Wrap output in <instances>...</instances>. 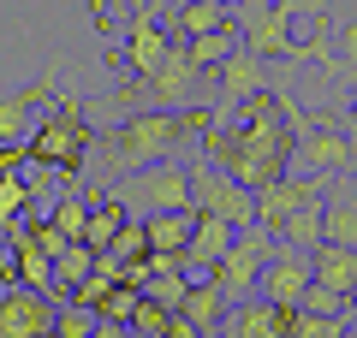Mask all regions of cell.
I'll use <instances>...</instances> for the list:
<instances>
[{"label": "cell", "instance_id": "cell-1", "mask_svg": "<svg viewBox=\"0 0 357 338\" xmlns=\"http://www.w3.org/2000/svg\"><path fill=\"white\" fill-rule=\"evenodd\" d=\"M203 149L215 166H227L244 190H262L274 178L292 172L298 125H292V95H250L238 113H215V125L203 131Z\"/></svg>", "mask_w": 357, "mask_h": 338}, {"label": "cell", "instance_id": "cell-2", "mask_svg": "<svg viewBox=\"0 0 357 338\" xmlns=\"http://www.w3.org/2000/svg\"><path fill=\"white\" fill-rule=\"evenodd\" d=\"M208 125H215L208 107H143V113H131L126 125L107 131L102 161H107V172L131 178V172H143V166L173 161V154L185 149L191 137H203Z\"/></svg>", "mask_w": 357, "mask_h": 338}, {"label": "cell", "instance_id": "cell-3", "mask_svg": "<svg viewBox=\"0 0 357 338\" xmlns=\"http://www.w3.org/2000/svg\"><path fill=\"white\" fill-rule=\"evenodd\" d=\"M292 30H298V0H238L244 54H256V60H280V65L316 60L328 77H340V65H333V54H328V36H321L328 24H321L310 42H298Z\"/></svg>", "mask_w": 357, "mask_h": 338}, {"label": "cell", "instance_id": "cell-4", "mask_svg": "<svg viewBox=\"0 0 357 338\" xmlns=\"http://www.w3.org/2000/svg\"><path fill=\"white\" fill-rule=\"evenodd\" d=\"M292 125H298V149H292L298 178H357V137L351 131H340L321 113H298V101H292Z\"/></svg>", "mask_w": 357, "mask_h": 338}, {"label": "cell", "instance_id": "cell-5", "mask_svg": "<svg viewBox=\"0 0 357 338\" xmlns=\"http://www.w3.org/2000/svg\"><path fill=\"white\" fill-rule=\"evenodd\" d=\"M24 149H30V161H36V166H48V172H60L66 184H72V178L84 172V161H89V125H84V107H77V101H60L54 113H42L36 125H30Z\"/></svg>", "mask_w": 357, "mask_h": 338}, {"label": "cell", "instance_id": "cell-6", "mask_svg": "<svg viewBox=\"0 0 357 338\" xmlns=\"http://www.w3.org/2000/svg\"><path fill=\"white\" fill-rule=\"evenodd\" d=\"M114 196L126 202L137 220H149V214H185V208H197L191 166H178V161H161V166H143V172L119 178Z\"/></svg>", "mask_w": 357, "mask_h": 338}, {"label": "cell", "instance_id": "cell-7", "mask_svg": "<svg viewBox=\"0 0 357 338\" xmlns=\"http://www.w3.org/2000/svg\"><path fill=\"white\" fill-rule=\"evenodd\" d=\"M274 250H280V238H274L268 225H244V232H238V243H232V250L220 255V267H215L220 297H227V303L256 297V279H262V267L274 261Z\"/></svg>", "mask_w": 357, "mask_h": 338}, {"label": "cell", "instance_id": "cell-8", "mask_svg": "<svg viewBox=\"0 0 357 338\" xmlns=\"http://www.w3.org/2000/svg\"><path fill=\"white\" fill-rule=\"evenodd\" d=\"M191 184H197V214H215V220L238 225V232H244V225H256V190H244L227 166L197 161L191 166Z\"/></svg>", "mask_w": 357, "mask_h": 338}, {"label": "cell", "instance_id": "cell-9", "mask_svg": "<svg viewBox=\"0 0 357 338\" xmlns=\"http://www.w3.org/2000/svg\"><path fill=\"white\" fill-rule=\"evenodd\" d=\"M54 321H60V297L0 285V338H54Z\"/></svg>", "mask_w": 357, "mask_h": 338}, {"label": "cell", "instance_id": "cell-10", "mask_svg": "<svg viewBox=\"0 0 357 338\" xmlns=\"http://www.w3.org/2000/svg\"><path fill=\"white\" fill-rule=\"evenodd\" d=\"M310 285H316V267H310V255L292 250V243H280V250H274V261L262 267V279H256V297L280 303V309H298Z\"/></svg>", "mask_w": 357, "mask_h": 338}, {"label": "cell", "instance_id": "cell-11", "mask_svg": "<svg viewBox=\"0 0 357 338\" xmlns=\"http://www.w3.org/2000/svg\"><path fill=\"white\" fill-rule=\"evenodd\" d=\"M328 184H333V178H298V172L274 178V184H262V190H256V225H268V232L280 238V225L292 220L310 196H321Z\"/></svg>", "mask_w": 357, "mask_h": 338}, {"label": "cell", "instance_id": "cell-12", "mask_svg": "<svg viewBox=\"0 0 357 338\" xmlns=\"http://www.w3.org/2000/svg\"><path fill=\"white\" fill-rule=\"evenodd\" d=\"M197 65H191V54H185V42H173V54L161 60V72H149L143 77V101L149 107H197Z\"/></svg>", "mask_w": 357, "mask_h": 338}, {"label": "cell", "instance_id": "cell-13", "mask_svg": "<svg viewBox=\"0 0 357 338\" xmlns=\"http://www.w3.org/2000/svg\"><path fill=\"white\" fill-rule=\"evenodd\" d=\"M286 332H292V309H280L268 297L232 303L227 321H220V338H286Z\"/></svg>", "mask_w": 357, "mask_h": 338}, {"label": "cell", "instance_id": "cell-14", "mask_svg": "<svg viewBox=\"0 0 357 338\" xmlns=\"http://www.w3.org/2000/svg\"><path fill=\"white\" fill-rule=\"evenodd\" d=\"M238 243V225H227V220H215V214H197V232H191V250H185V273H191V285L197 279H215V267H220V255Z\"/></svg>", "mask_w": 357, "mask_h": 338}, {"label": "cell", "instance_id": "cell-15", "mask_svg": "<svg viewBox=\"0 0 357 338\" xmlns=\"http://www.w3.org/2000/svg\"><path fill=\"white\" fill-rule=\"evenodd\" d=\"M48 101H54V72L36 77L30 89H18V95H6V101H0V143H24Z\"/></svg>", "mask_w": 357, "mask_h": 338}, {"label": "cell", "instance_id": "cell-16", "mask_svg": "<svg viewBox=\"0 0 357 338\" xmlns=\"http://www.w3.org/2000/svg\"><path fill=\"white\" fill-rule=\"evenodd\" d=\"M167 54H173V36L155 24V13H137V18H131V30H126V65L137 77H149V72H161Z\"/></svg>", "mask_w": 357, "mask_h": 338}, {"label": "cell", "instance_id": "cell-17", "mask_svg": "<svg viewBox=\"0 0 357 338\" xmlns=\"http://www.w3.org/2000/svg\"><path fill=\"white\" fill-rule=\"evenodd\" d=\"M321 243L357 250V178H340L333 196L321 202Z\"/></svg>", "mask_w": 357, "mask_h": 338}, {"label": "cell", "instance_id": "cell-18", "mask_svg": "<svg viewBox=\"0 0 357 338\" xmlns=\"http://www.w3.org/2000/svg\"><path fill=\"white\" fill-rule=\"evenodd\" d=\"M262 65H268V60H256V54L238 48L220 72H208V77H220V113H238L250 95H262Z\"/></svg>", "mask_w": 357, "mask_h": 338}, {"label": "cell", "instance_id": "cell-19", "mask_svg": "<svg viewBox=\"0 0 357 338\" xmlns=\"http://www.w3.org/2000/svg\"><path fill=\"white\" fill-rule=\"evenodd\" d=\"M126 220H131V208L114 196V190H107V196H89V232H84V243H89L96 255H107Z\"/></svg>", "mask_w": 357, "mask_h": 338}, {"label": "cell", "instance_id": "cell-20", "mask_svg": "<svg viewBox=\"0 0 357 338\" xmlns=\"http://www.w3.org/2000/svg\"><path fill=\"white\" fill-rule=\"evenodd\" d=\"M310 267H316V285L340 291V297H357V250H340V243H321V250L310 255Z\"/></svg>", "mask_w": 357, "mask_h": 338}, {"label": "cell", "instance_id": "cell-21", "mask_svg": "<svg viewBox=\"0 0 357 338\" xmlns=\"http://www.w3.org/2000/svg\"><path fill=\"white\" fill-rule=\"evenodd\" d=\"M149 250H161V255H185L191 250V232H197V208H185V214H149Z\"/></svg>", "mask_w": 357, "mask_h": 338}, {"label": "cell", "instance_id": "cell-22", "mask_svg": "<svg viewBox=\"0 0 357 338\" xmlns=\"http://www.w3.org/2000/svg\"><path fill=\"white\" fill-rule=\"evenodd\" d=\"M238 48H244L238 24H227V30H208V36H191V42H185V54H191V65H197V72H220V65H227Z\"/></svg>", "mask_w": 357, "mask_h": 338}, {"label": "cell", "instance_id": "cell-23", "mask_svg": "<svg viewBox=\"0 0 357 338\" xmlns=\"http://www.w3.org/2000/svg\"><path fill=\"white\" fill-rule=\"evenodd\" d=\"M227 309H232V303L220 297V285H215V279H197V285H191V297H185V309H178V314H185V321H197L203 332H220Z\"/></svg>", "mask_w": 357, "mask_h": 338}, {"label": "cell", "instance_id": "cell-24", "mask_svg": "<svg viewBox=\"0 0 357 338\" xmlns=\"http://www.w3.org/2000/svg\"><path fill=\"white\" fill-rule=\"evenodd\" d=\"M321 202H328V190H321V196H310L304 208L280 225V243H292V250H304V255L321 250Z\"/></svg>", "mask_w": 357, "mask_h": 338}, {"label": "cell", "instance_id": "cell-25", "mask_svg": "<svg viewBox=\"0 0 357 338\" xmlns=\"http://www.w3.org/2000/svg\"><path fill=\"white\" fill-rule=\"evenodd\" d=\"M227 0H178L173 13V30H185V42L191 36H208V30H227Z\"/></svg>", "mask_w": 357, "mask_h": 338}, {"label": "cell", "instance_id": "cell-26", "mask_svg": "<svg viewBox=\"0 0 357 338\" xmlns=\"http://www.w3.org/2000/svg\"><path fill=\"white\" fill-rule=\"evenodd\" d=\"M96 273V250L89 243H72V250L54 261V297H77V285Z\"/></svg>", "mask_w": 357, "mask_h": 338}, {"label": "cell", "instance_id": "cell-27", "mask_svg": "<svg viewBox=\"0 0 357 338\" xmlns=\"http://www.w3.org/2000/svg\"><path fill=\"white\" fill-rule=\"evenodd\" d=\"M54 225H60L72 243H84V232H89V196H77V190L66 184V196L54 202Z\"/></svg>", "mask_w": 357, "mask_h": 338}, {"label": "cell", "instance_id": "cell-28", "mask_svg": "<svg viewBox=\"0 0 357 338\" xmlns=\"http://www.w3.org/2000/svg\"><path fill=\"white\" fill-rule=\"evenodd\" d=\"M143 297L161 303V309H185V297H191V273H149V285H143Z\"/></svg>", "mask_w": 357, "mask_h": 338}, {"label": "cell", "instance_id": "cell-29", "mask_svg": "<svg viewBox=\"0 0 357 338\" xmlns=\"http://www.w3.org/2000/svg\"><path fill=\"white\" fill-rule=\"evenodd\" d=\"M137 303H143V291H137V285H114L102 303H96V321H119V326H131Z\"/></svg>", "mask_w": 357, "mask_h": 338}, {"label": "cell", "instance_id": "cell-30", "mask_svg": "<svg viewBox=\"0 0 357 338\" xmlns=\"http://www.w3.org/2000/svg\"><path fill=\"white\" fill-rule=\"evenodd\" d=\"M107 255H114V261H143V255H149V225L131 214V220L119 225V238H114V250H107Z\"/></svg>", "mask_w": 357, "mask_h": 338}, {"label": "cell", "instance_id": "cell-31", "mask_svg": "<svg viewBox=\"0 0 357 338\" xmlns=\"http://www.w3.org/2000/svg\"><path fill=\"white\" fill-rule=\"evenodd\" d=\"M286 338H345V321L340 314H304V309H292V332Z\"/></svg>", "mask_w": 357, "mask_h": 338}, {"label": "cell", "instance_id": "cell-32", "mask_svg": "<svg viewBox=\"0 0 357 338\" xmlns=\"http://www.w3.org/2000/svg\"><path fill=\"white\" fill-rule=\"evenodd\" d=\"M24 214H30V184L18 172H6V178H0V225L24 220Z\"/></svg>", "mask_w": 357, "mask_h": 338}, {"label": "cell", "instance_id": "cell-33", "mask_svg": "<svg viewBox=\"0 0 357 338\" xmlns=\"http://www.w3.org/2000/svg\"><path fill=\"white\" fill-rule=\"evenodd\" d=\"M167 321H173V309H161V303L143 297L137 314H131V338H167Z\"/></svg>", "mask_w": 357, "mask_h": 338}, {"label": "cell", "instance_id": "cell-34", "mask_svg": "<svg viewBox=\"0 0 357 338\" xmlns=\"http://www.w3.org/2000/svg\"><path fill=\"white\" fill-rule=\"evenodd\" d=\"M54 338H96V314H89V309H77V303H60Z\"/></svg>", "mask_w": 357, "mask_h": 338}, {"label": "cell", "instance_id": "cell-35", "mask_svg": "<svg viewBox=\"0 0 357 338\" xmlns=\"http://www.w3.org/2000/svg\"><path fill=\"white\" fill-rule=\"evenodd\" d=\"M345 303H351V297H340V291H328V285H310L298 309H304V314H340V321H345Z\"/></svg>", "mask_w": 357, "mask_h": 338}, {"label": "cell", "instance_id": "cell-36", "mask_svg": "<svg viewBox=\"0 0 357 338\" xmlns=\"http://www.w3.org/2000/svg\"><path fill=\"white\" fill-rule=\"evenodd\" d=\"M167 338H208V332L197 321H185V314H173V321H167Z\"/></svg>", "mask_w": 357, "mask_h": 338}, {"label": "cell", "instance_id": "cell-37", "mask_svg": "<svg viewBox=\"0 0 357 338\" xmlns=\"http://www.w3.org/2000/svg\"><path fill=\"white\" fill-rule=\"evenodd\" d=\"M345 77H351V131H357V36H351V65H345Z\"/></svg>", "mask_w": 357, "mask_h": 338}, {"label": "cell", "instance_id": "cell-38", "mask_svg": "<svg viewBox=\"0 0 357 338\" xmlns=\"http://www.w3.org/2000/svg\"><path fill=\"white\" fill-rule=\"evenodd\" d=\"M96 338H131V326H119V321H96Z\"/></svg>", "mask_w": 357, "mask_h": 338}, {"label": "cell", "instance_id": "cell-39", "mask_svg": "<svg viewBox=\"0 0 357 338\" xmlns=\"http://www.w3.org/2000/svg\"><path fill=\"white\" fill-rule=\"evenodd\" d=\"M208 338H220V332H208Z\"/></svg>", "mask_w": 357, "mask_h": 338}]
</instances>
